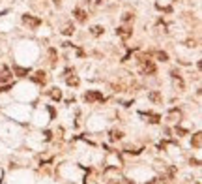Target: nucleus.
<instances>
[{"label": "nucleus", "mask_w": 202, "mask_h": 184, "mask_svg": "<svg viewBox=\"0 0 202 184\" xmlns=\"http://www.w3.org/2000/svg\"><path fill=\"white\" fill-rule=\"evenodd\" d=\"M141 68H142V73H144V75H154V73L157 72L155 64L150 60V55L141 56Z\"/></svg>", "instance_id": "f257e3e1"}, {"label": "nucleus", "mask_w": 202, "mask_h": 184, "mask_svg": "<svg viewBox=\"0 0 202 184\" xmlns=\"http://www.w3.org/2000/svg\"><path fill=\"white\" fill-rule=\"evenodd\" d=\"M84 100L86 102H103L105 98H103V94H101V92H97V90H88L84 94Z\"/></svg>", "instance_id": "f03ea898"}, {"label": "nucleus", "mask_w": 202, "mask_h": 184, "mask_svg": "<svg viewBox=\"0 0 202 184\" xmlns=\"http://www.w3.org/2000/svg\"><path fill=\"white\" fill-rule=\"evenodd\" d=\"M23 23H24V25H28L30 28H38V26L41 25V19L32 17V15H23Z\"/></svg>", "instance_id": "7ed1b4c3"}, {"label": "nucleus", "mask_w": 202, "mask_h": 184, "mask_svg": "<svg viewBox=\"0 0 202 184\" xmlns=\"http://www.w3.org/2000/svg\"><path fill=\"white\" fill-rule=\"evenodd\" d=\"M32 81H34V83H39V85H45L47 73H45V72H36V73L32 75Z\"/></svg>", "instance_id": "20e7f679"}, {"label": "nucleus", "mask_w": 202, "mask_h": 184, "mask_svg": "<svg viewBox=\"0 0 202 184\" xmlns=\"http://www.w3.org/2000/svg\"><path fill=\"white\" fill-rule=\"evenodd\" d=\"M116 34H118V36H120V38L127 40V38L131 36V34H133V30H131V28H127V26H120V28H118V30H116Z\"/></svg>", "instance_id": "39448f33"}, {"label": "nucleus", "mask_w": 202, "mask_h": 184, "mask_svg": "<svg viewBox=\"0 0 202 184\" xmlns=\"http://www.w3.org/2000/svg\"><path fill=\"white\" fill-rule=\"evenodd\" d=\"M148 100H150V102H154V103H161V102H163V96H161V92L152 90L150 94H148Z\"/></svg>", "instance_id": "423d86ee"}, {"label": "nucleus", "mask_w": 202, "mask_h": 184, "mask_svg": "<svg viewBox=\"0 0 202 184\" xmlns=\"http://www.w3.org/2000/svg\"><path fill=\"white\" fill-rule=\"evenodd\" d=\"M148 55L155 56V58H157V60H161V62H166V60H169V55H166L165 51H150Z\"/></svg>", "instance_id": "0eeeda50"}, {"label": "nucleus", "mask_w": 202, "mask_h": 184, "mask_svg": "<svg viewBox=\"0 0 202 184\" xmlns=\"http://www.w3.org/2000/svg\"><path fill=\"white\" fill-rule=\"evenodd\" d=\"M73 15H75V19H77L79 23H86V13L82 11L81 8H75L73 10Z\"/></svg>", "instance_id": "6e6552de"}, {"label": "nucleus", "mask_w": 202, "mask_h": 184, "mask_svg": "<svg viewBox=\"0 0 202 184\" xmlns=\"http://www.w3.org/2000/svg\"><path fill=\"white\" fill-rule=\"evenodd\" d=\"M191 145H193L195 148H200V147H202V133H195L193 139H191Z\"/></svg>", "instance_id": "1a4fd4ad"}, {"label": "nucleus", "mask_w": 202, "mask_h": 184, "mask_svg": "<svg viewBox=\"0 0 202 184\" xmlns=\"http://www.w3.org/2000/svg\"><path fill=\"white\" fill-rule=\"evenodd\" d=\"M169 118L176 122V120H180V118H182V111H180V109H172V111L169 113Z\"/></svg>", "instance_id": "9d476101"}, {"label": "nucleus", "mask_w": 202, "mask_h": 184, "mask_svg": "<svg viewBox=\"0 0 202 184\" xmlns=\"http://www.w3.org/2000/svg\"><path fill=\"white\" fill-rule=\"evenodd\" d=\"M13 72H15L19 77H24V75H28L30 70H28V68H19V66H15V68H13Z\"/></svg>", "instance_id": "9b49d317"}, {"label": "nucleus", "mask_w": 202, "mask_h": 184, "mask_svg": "<svg viewBox=\"0 0 202 184\" xmlns=\"http://www.w3.org/2000/svg\"><path fill=\"white\" fill-rule=\"evenodd\" d=\"M49 96H51L53 98V100H60V98H62V92L58 90V88H51V90H49Z\"/></svg>", "instance_id": "f8f14e48"}, {"label": "nucleus", "mask_w": 202, "mask_h": 184, "mask_svg": "<svg viewBox=\"0 0 202 184\" xmlns=\"http://www.w3.org/2000/svg\"><path fill=\"white\" fill-rule=\"evenodd\" d=\"M11 79V75L8 73V70H2V72H0V83H8Z\"/></svg>", "instance_id": "ddd939ff"}, {"label": "nucleus", "mask_w": 202, "mask_h": 184, "mask_svg": "<svg viewBox=\"0 0 202 184\" xmlns=\"http://www.w3.org/2000/svg\"><path fill=\"white\" fill-rule=\"evenodd\" d=\"M90 32H92V36H101V34H103V26L95 25V26H92V28H90Z\"/></svg>", "instance_id": "4468645a"}, {"label": "nucleus", "mask_w": 202, "mask_h": 184, "mask_svg": "<svg viewBox=\"0 0 202 184\" xmlns=\"http://www.w3.org/2000/svg\"><path fill=\"white\" fill-rule=\"evenodd\" d=\"M79 77L77 75H73V77H67V85H69V87H79Z\"/></svg>", "instance_id": "2eb2a0df"}, {"label": "nucleus", "mask_w": 202, "mask_h": 184, "mask_svg": "<svg viewBox=\"0 0 202 184\" xmlns=\"http://www.w3.org/2000/svg\"><path fill=\"white\" fill-rule=\"evenodd\" d=\"M146 117L150 118V122H152V124H157L159 120H161V117H159V115H155V113H148Z\"/></svg>", "instance_id": "dca6fc26"}, {"label": "nucleus", "mask_w": 202, "mask_h": 184, "mask_svg": "<svg viewBox=\"0 0 202 184\" xmlns=\"http://www.w3.org/2000/svg\"><path fill=\"white\" fill-rule=\"evenodd\" d=\"M73 30H75V28H73V25L69 23V25H66V28H64V30H62V34H66V36H71V34H73Z\"/></svg>", "instance_id": "f3484780"}, {"label": "nucleus", "mask_w": 202, "mask_h": 184, "mask_svg": "<svg viewBox=\"0 0 202 184\" xmlns=\"http://www.w3.org/2000/svg\"><path fill=\"white\" fill-rule=\"evenodd\" d=\"M122 135H124L122 132H112V133H110V139L116 141V139H122Z\"/></svg>", "instance_id": "a211bd4d"}, {"label": "nucleus", "mask_w": 202, "mask_h": 184, "mask_svg": "<svg viewBox=\"0 0 202 184\" xmlns=\"http://www.w3.org/2000/svg\"><path fill=\"white\" fill-rule=\"evenodd\" d=\"M49 55H51V62L54 64V62H56V51H54V49H49Z\"/></svg>", "instance_id": "6ab92c4d"}, {"label": "nucleus", "mask_w": 202, "mask_h": 184, "mask_svg": "<svg viewBox=\"0 0 202 184\" xmlns=\"http://www.w3.org/2000/svg\"><path fill=\"white\" fill-rule=\"evenodd\" d=\"M176 133H180V135H185L187 130H185V128H176Z\"/></svg>", "instance_id": "aec40b11"}, {"label": "nucleus", "mask_w": 202, "mask_h": 184, "mask_svg": "<svg viewBox=\"0 0 202 184\" xmlns=\"http://www.w3.org/2000/svg\"><path fill=\"white\" fill-rule=\"evenodd\" d=\"M122 19H124V21H131V19H133V15H131V13H124Z\"/></svg>", "instance_id": "412c9836"}, {"label": "nucleus", "mask_w": 202, "mask_h": 184, "mask_svg": "<svg viewBox=\"0 0 202 184\" xmlns=\"http://www.w3.org/2000/svg\"><path fill=\"white\" fill-rule=\"evenodd\" d=\"M187 45H189V47H197V41H195V40H187Z\"/></svg>", "instance_id": "4be33fe9"}, {"label": "nucleus", "mask_w": 202, "mask_h": 184, "mask_svg": "<svg viewBox=\"0 0 202 184\" xmlns=\"http://www.w3.org/2000/svg\"><path fill=\"white\" fill-rule=\"evenodd\" d=\"M109 184H120V182H116V180H109Z\"/></svg>", "instance_id": "5701e85b"}, {"label": "nucleus", "mask_w": 202, "mask_h": 184, "mask_svg": "<svg viewBox=\"0 0 202 184\" xmlns=\"http://www.w3.org/2000/svg\"><path fill=\"white\" fill-rule=\"evenodd\" d=\"M53 2H54V4H60V2H62V0H53Z\"/></svg>", "instance_id": "b1692460"}, {"label": "nucleus", "mask_w": 202, "mask_h": 184, "mask_svg": "<svg viewBox=\"0 0 202 184\" xmlns=\"http://www.w3.org/2000/svg\"><path fill=\"white\" fill-rule=\"evenodd\" d=\"M103 2V0H95V4H101Z\"/></svg>", "instance_id": "393cba45"}]
</instances>
